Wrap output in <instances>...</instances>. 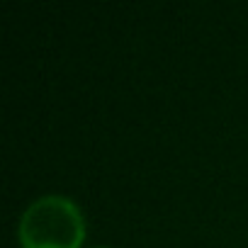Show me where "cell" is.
<instances>
[{
    "mask_svg": "<svg viewBox=\"0 0 248 248\" xmlns=\"http://www.w3.org/2000/svg\"><path fill=\"white\" fill-rule=\"evenodd\" d=\"M17 236L22 248H80L85 219L71 197L44 195L25 209Z\"/></svg>",
    "mask_w": 248,
    "mask_h": 248,
    "instance_id": "obj_1",
    "label": "cell"
}]
</instances>
